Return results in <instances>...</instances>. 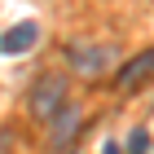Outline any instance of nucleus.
I'll return each instance as SVG.
<instances>
[{
	"mask_svg": "<svg viewBox=\"0 0 154 154\" xmlns=\"http://www.w3.org/2000/svg\"><path fill=\"white\" fill-rule=\"evenodd\" d=\"M40 40V26L35 22H18L5 31V40H0V53H26V48Z\"/></svg>",
	"mask_w": 154,
	"mask_h": 154,
	"instance_id": "39448f33",
	"label": "nucleus"
},
{
	"mask_svg": "<svg viewBox=\"0 0 154 154\" xmlns=\"http://www.w3.org/2000/svg\"><path fill=\"white\" fill-rule=\"evenodd\" d=\"M62 106H66V79H62V75L40 79V88L31 93V110H35V119H53Z\"/></svg>",
	"mask_w": 154,
	"mask_h": 154,
	"instance_id": "f257e3e1",
	"label": "nucleus"
},
{
	"mask_svg": "<svg viewBox=\"0 0 154 154\" xmlns=\"http://www.w3.org/2000/svg\"><path fill=\"white\" fill-rule=\"evenodd\" d=\"M150 75H154V48H145L141 57H132L128 66L119 71V88H123V93H132V88H141Z\"/></svg>",
	"mask_w": 154,
	"mask_h": 154,
	"instance_id": "20e7f679",
	"label": "nucleus"
},
{
	"mask_svg": "<svg viewBox=\"0 0 154 154\" xmlns=\"http://www.w3.org/2000/svg\"><path fill=\"white\" fill-rule=\"evenodd\" d=\"M71 62H75V71L79 75H101L110 66V62H115V48L110 44H71Z\"/></svg>",
	"mask_w": 154,
	"mask_h": 154,
	"instance_id": "f03ea898",
	"label": "nucleus"
},
{
	"mask_svg": "<svg viewBox=\"0 0 154 154\" xmlns=\"http://www.w3.org/2000/svg\"><path fill=\"white\" fill-rule=\"evenodd\" d=\"M145 150H150V137H145V132L137 128V132L128 137V154H145Z\"/></svg>",
	"mask_w": 154,
	"mask_h": 154,
	"instance_id": "423d86ee",
	"label": "nucleus"
},
{
	"mask_svg": "<svg viewBox=\"0 0 154 154\" xmlns=\"http://www.w3.org/2000/svg\"><path fill=\"white\" fill-rule=\"evenodd\" d=\"M9 145H13V132H0V154H9Z\"/></svg>",
	"mask_w": 154,
	"mask_h": 154,
	"instance_id": "0eeeda50",
	"label": "nucleus"
},
{
	"mask_svg": "<svg viewBox=\"0 0 154 154\" xmlns=\"http://www.w3.org/2000/svg\"><path fill=\"white\" fill-rule=\"evenodd\" d=\"M75 132H79V106H75V101H66V106L53 115V132H48V145H53V150H66V145L75 141Z\"/></svg>",
	"mask_w": 154,
	"mask_h": 154,
	"instance_id": "7ed1b4c3",
	"label": "nucleus"
},
{
	"mask_svg": "<svg viewBox=\"0 0 154 154\" xmlns=\"http://www.w3.org/2000/svg\"><path fill=\"white\" fill-rule=\"evenodd\" d=\"M101 154H119V150H115V145H106V150H101Z\"/></svg>",
	"mask_w": 154,
	"mask_h": 154,
	"instance_id": "6e6552de",
	"label": "nucleus"
}]
</instances>
